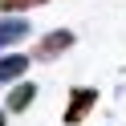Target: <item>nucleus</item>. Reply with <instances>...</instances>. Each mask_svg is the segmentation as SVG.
<instances>
[{
    "mask_svg": "<svg viewBox=\"0 0 126 126\" xmlns=\"http://www.w3.org/2000/svg\"><path fill=\"white\" fill-rule=\"evenodd\" d=\"M94 106H98V90L94 85H73L65 98V126H77Z\"/></svg>",
    "mask_w": 126,
    "mask_h": 126,
    "instance_id": "1",
    "label": "nucleus"
},
{
    "mask_svg": "<svg viewBox=\"0 0 126 126\" xmlns=\"http://www.w3.org/2000/svg\"><path fill=\"white\" fill-rule=\"evenodd\" d=\"M73 41H77V37L69 33V29H53V33H45L41 41L33 45V57L37 61H53V57H61L65 49H73Z\"/></svg>",
    "mask_w": 126,
    "mask_h": 126,
    "instance_id": "2",
    "label": "nucleus"
},
{
    "mask_svg": "<svg viewBox=\"0 0 126 126\" xmlns=\"http://www.w3.org/2000/svg\"><path fill=\"white\" fill-rule=\"evenodd\" d=\"M25 69H29V57H25V53H8V57H0V85L16 81Z\"/></svg>",
    "mask_w": 126,
    "mask_h": 126,
    "instance_id": "3",
    "label": "nucleus"
},
{
    "mask_svg": "<svg viewBox=\"0 0 126 126\" xmlns=\"http://www.w3.org/2000/svg\"><path fill=\"white\" fill-rule=\"evenodd\" d=\"M25 37H29V20H0V49H8Z\"/></svg>",
    "mask_w": 126,
    "mask_h": 126,
    "instance_id": "4",
    "label": "nucleus"
},
{
    "mask_svg": "<svg viewBox=\"0 0 126 126\" xmlns=\"http://www.w3.org/2000/svg\"><path fill=\"white\" fill-rule=\"evenodd\" d=\"M33 98H37V85H33V81H20L16 90L8 94V102H4V106L16 114V110H29V106H33Z\"/></svg>",
    "mask_w": 126,
    "mask_h": 126,
    "instance_id": "5",
    "label": "nucleus"
},
{
    "mask_svg": "<svg viewBox=\"0 0 126 126\" xmlns=\"http://www.w3.org/2000/svg\"><path fill=\"white\" fill-rule=\"evenodd\" d=\"M45 0H0V12H25V8H41Z\"/></svg>",
    "mask_w": 126,
    "mask_h": 126,
    "instance_id": "6",
    "label": "nucleus"
},
{
    "mask_svg": "<svg viewBox=\"0 0 126 126\" xmlns=\"http://www.w3.org/2000/svg\"><path fill=\"white\" fill-rule=\"evenodd\" d=\"M0 126H4V118H0Z\"/></svg>",
    "mask_w": 126,
    "mask_h": 126,
    "instance_id": "7",
    "label": "nucleus"
}]
</instances>
